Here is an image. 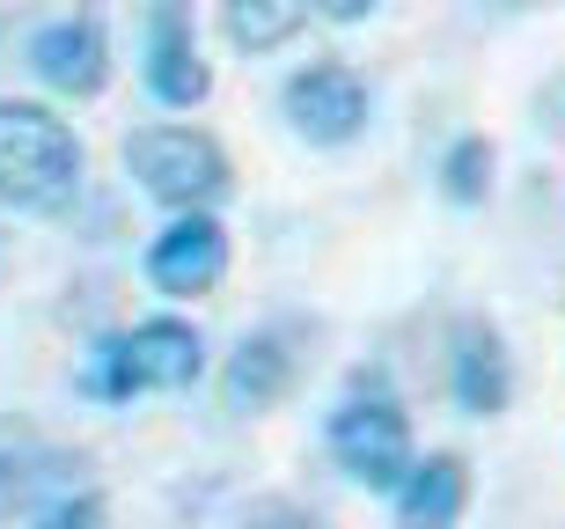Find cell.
Listing matches in <instances>:
<instances>
[{
    "mask_svg": "<svg viewBox=\"0 0 565 529\" xmlns=\"http://www.w3.org/2000/svg\"><path fill=\"white\" fill-rule=\"evenodd\" d=\"M228 279V221L221 213H169L147 243V287L169 301L213 295Z\"/></svg>",
    "mask_w": 565,
    "mask_h": 529,
    "instance_id": "52a82bcc",
    "label": "cell"
},
{
    "mask_svg": "<svg viewBox=\"0 0 565 529\" xmlns=\"http://www.w3.org/2000/svg\"><path fill=\"white\" fill-rule=\"evenodd\" d=\"M30 74H38L52 96H74V104H88V96H104L110 88V30L96 8H74V15H52L30 38Z\"/></svg>",
    "mask_w": 565,
    "mask_h": 529,
    "instance_id": "9c48e42d",
    "label": "cell"
},
{
    "mask_svg": "<svg viewBox=\"0 0 565 529\" xmlns=\"http://www.w3.org/2000/svg\"><path fill=\"white\" fill-rule=\"evenodd\" d=\"M235 529H331V515L309 508V500H294V493H250V500L235 508Z\"/></svg>",
    "mask_w": 565,
    "mask_h": 529,
    "instance_id": "2e32d148",
    "label": "cell"
},
{
    "mask_svg": "<svg viewBox=\"0 0 565 529\" xmlns=\"http://www.w3.org/2000/svg\"><path fill=\"white\" fill-rule=\"evenodd\" d=\"M323 442H331V464L367 493H397L419 464V442H412V412H404L397 382L390 368H360L353 390L331 404V426H323Z\"/></svg>",
    "mask_w": 565,
    "mask_h": 529,
    "instance_id": "7a4b0ae2",
    "label": "cell"
},
{
    "mask_svg": "<svg viewBox=\"0 0 565 529\" xmlns=\"http://www.w3.org/2000/svg\"><path fill=\"white\" fill-rule=\"evenodd\" d=\"M132 184L169 213H221L235 191V162L206 126H140L126 133Z\"/></svg>",
    "mask_w": 565,
    "mask_h": 529,
    "instance_id": "3957f363",
    "label": "cell"
},
{
    "mask_svg": "<svg viewBox=\"0 0 565 529\" xmlns=\"http://www.w3.org/2000/svg\"><path fill=\"white\" fill-rule=\"evenodd\" d=\"M309 0H221V30L235 52H279L309 30Z\"/></svg>",
    "mask_w": 565,
    "mask_h": 529,
    "instance_id": "4fadbf2b",
    "label": "cell"
},
{
    "mask_svg": "<svg viewBox=\"0 0 565 529\" xmlns=\"http://www.w3.org/2000/svg\"><path fill=\"white\" fill-rule=\"evenodd\" d=\"M126 360H132L140 398H177V390H191L206 375V331L191 317H140L126 324Z\"/></svg>",
    "mask_w": 565,
    "mask_h": 529,
    "instance_id": "8fae6325",
    "label": "cell"
},
{
    "mask_svg": "<svg viewBox=\"0 0 565 529\" xmlns=\"http://www.w3.org/2000/svg\"><path fill=\"white\" fill-rule=\"evenodd\" d=\"M309 8H316L323 22H367V15L382 8V0H309Z\"/></svg>",
    "mask_w": 565,
    "mask_h": 529,
    "instance_id": "ac0fdd59",
    "label": "cell"
},
{
    "mask_svg": "<svg viewBox=\"0 0 565 529\" xmlns=\"http://www.w3.org/2000/svg\"><path fill=\"white\" fill-rule=\"evenodd\" d=\"M88 486V456L52 442L38 420H0V522L38 515Z\"/></svg>",
    "mask_w": 565,
    "mask_h": 529,
    "instance_id": "5b68a950",
    "label": "cell"
},
{
    "mask_svg": "<svg viewBox=\"0 0 565 529\" xmlns=\"http://www.w3.org/2000/svg\"><path fill=\"white\" fill-rule=\"evenodd\" d=\"M147 96L162 110H199L213 96V66L199 60V22H191V0H147Z\"/></svg>",
    "mask_w": 565,
    "mask_h": 529,
    "instance_id": "ba28073f",
    "label": "cell"
},
{
    "mask_svg": "<svg viewBox=\"0 0 565 529\" xmlns=\"http://www.w3.org/2000/svg\"><path fill=\"white\" fill-rule=\"evenodd\" d=\"M301 375H309V331L294 317H273V324H257V331H243L235 353L221 360V404L243 412V420L279 412L301 390Z\"/></svg>",
    "mask_w": 565,
    "mask_h": 529,
    "instance_id": "277c9868",
    "label": "cell"
},
{
    "mask_svg": "<svg viewBox=\"0 0 565 529\" xmlns=\"http://www.w3.org/2000/svg\"><path fill=\"white\" fill-rule=\"evenodd\" d=\"M82 398L88 404H132V398H140L132 360H126V331H104V339L88 346V360H82Z\"/></svg>",
    "mask_w": 565,
    "mask_h": 529,
    "instance_id": "9a60e30c",
    "label": "cell"
},
{
    "mask_svg": "<svg viewBox=\"0 0 565 529\" xmlns=\"http://www.w3.org/2000/svg\"><path fill=\"white\" fill-rule=\"evenodd\" d=\"M390 500H397V529H456L470 515V456L462 448H426Z\"/></svg>",
    "mask_w": 565,
    "mask_h": 529,
    "instance_id": "7c38bea8",
    "label": "cell"
},
{
    "mask_svg": "<svg viewBox=\"0 0 565 529\" xmlns=\"http://www.w3.org/2000/svg\"><path fill=\"white\" fill-rule=\"evenodd\" d=\"M88 155L60 110L0 96V207L15 213H66L82 199Z\"/></svg>",
    "mask_w": 565,
    "mask_h": 529,
    "instance_id": "6da1fadb",
    "label": "cell"
},
{
    "mask_svg": "<svg viewBox=\"0 0 565 529\" xmlns=\"http://www.w3.org/2000/svg\"><path fill=\"white\" fill-rule=\"evenodd\" d=\"M279 110H287V126L309 148H353L360 133H367V82L345 60H309L287 74Z\"/></svg>",
    "mask_w": 565,
    "mask_h": 529,
    "instance_id": "8992f818",
    "label": "cell"
},
{
    "mask_svg": "<svg viewBox=\"0 0 565 529\" xmlns=\"http://www.w3.org/2000/svg\"><path fill=\"white\" fill-rule=\"evenodd\" d=\"M492 170H500L492 140H484V133H462L456 148L440 155V191H448L456 207H484V199H492Z\"/></svg>",
    "mask_w": 565,
    "mask_h": 529,
    "instance_id": "5bb4252c",
    "label": "cell"
},
{
    "mask_svg": "<svg viewBox=\"0 0 565 529\" xmlns=\"http://www.w3.org/2000/svg\"><path fill=\"white\" fill-rule=\"evenodd\" d=\"M448 398L470 420H500L514 404V353H507V331L492 317H456V331H448Z\"/></svg>",
    "mask_w": 565,
    "mask_h": 529,
    "instance_id": "30bf717a",
    "label": "cell"
},
{
    "mask_svg": "<svg viewBox=\"0 0 565 529\" xmlns=\"http://www.w3.org/2000/svg\"><path fill=\"white\" fill-rule=\"evenodd\" d=\"M30 529H110V500L96 486H82V493H66V500H52V508H38Z\"/></svg>",
    "mask_w": 565,
    "mask_h": 529,
    "instance_id": "e0dca14e",
    "label": "cell"
}]
</instances>
